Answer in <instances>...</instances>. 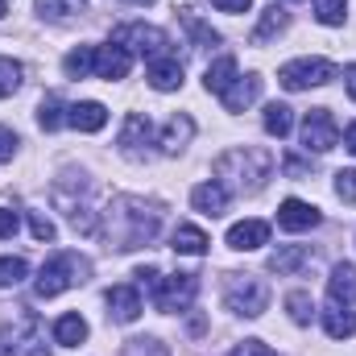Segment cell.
Wrapping results in <instances>:
<instances>
[{
    "mask_svg": "<svg viewBox=\"0 0 356 356\" xmlns=\"http://www.w3.org/2000/svg\"><path fill=\"white\" fill-rule=\"evenodd\" d=\"M116 46H124L129 54H141V58H162L166 54V46H170V38L158 29V25H145V21H129V25H120L116 29V38H112Z\"/></svg>",
    "mask_w": 356,
    "mask_h": 356,
    "instance_id": "obj_6",
    "label": "cell"
},
{
    "mask_svg": "<svg viewBox=\"0 0 356 356\" xmlns=\"http://www.w3.org/2000/svg\"><path fill=\"white\" fill-rule=\"evenodd\" d=\"M182 21H186V29H191V38H195L199 46H220V33H216L211 25H203V21L195 17V8H182Z\"/></svg>",
    "mask_w": 356,
    "mask_h": 356,
    "instance_id": "obj_33",
    "label": "cell"
},
{
    "mask_svg": "<svg viewBox=\"0 0 356 356\" xmlns=\"http://www.w3.org/2000/svg\"><path fill=\"white\" fill-rule=\"evenodd\" d=\"M63 112H67V108H63V99H58V95H46V99L38 104V124H42L46 133H54V129L67 120Z\"/></svg>",
    "mask_w": 356,
    "mask_h": 356,
    "instance_id": "obj_30",
    "label": "cell"
},
{
    "mask_svg": "<svg viewBox=\"0 0 356 356\" xmlns=\"http://www.w3.org/2000/svg\"><path fill=\"white\" fill-rule=\"evenodd\" d=\"M0 356H46V336L33 315H21L0 327Z\"/></svg>",
    "mask_w": 356,
    "mask_h": 356,
    "instance_id": "obj_5",
    "label": "cell"
},
{
    "mask_svg": "<svg viewBox=\"0 0 356 356\" xmlns=\"http://www.w3.org/2000/svg\"><path fill=\"white\" fill-rule=\"evenodd\" d=\"M228 199H232V195H228L216 178H211V182H199V186L191 191V207H195V211H203V216H211V220L228 211Z\"/></svg>",
    "mask_w": 356,
    "mask_h": 356,
    "instance_id": "obj_15",
    "label": "cell"
},
{
    "mask_svg": "<svg viewBox=\"0 0 356 356\" xmlns=\"http://www.w3.org/2000/svg\"><path fill=\"white\" fill-rule=\"evenodd\" d=\"M17 145H21V141H17V133L0 124V162H13V154H17Z\"/></svg>",
    "mask_w": 356,
    "mask_h": 356,
    "instance_id": "obj_39",
    "label": "cell"
},
{
    "mask_svg": "<svg viewBox=\"0 0 356 356\" xmlns=\"http://www.w3.org/2000/svg\"><path fill=\"white\" fill-rule=\"evenodd\" d=\"M129 67H133V54H129L124 46H116V42L95 46V79L116 83V79H124V75H129Z\"/></svg>",
    "mask_w": 356,
    "mask_h": 356,
    "instance_id": "obj_11",
    "label": "cell"
},
{
    "mask_svg": "<svg viewBox=\"0 0 356 356\" xmlns=\"http://www.w3.org/2000/svg\"><path fill=\"white\" fill-rule=\"evenodd\" d=\"M191 137H195V120L178 112V116H170V120H166V129H162L158 145H162V154H170V158H175V154H182V149L191 145Z\"/></svg>",
    "mask_w": 356,
    "mask_h": 356,
    "instance_id": "obj_18",
    "label": "cell"
},
{
    "mask_svg": "<svg viewBox=\"0 0 356 356\" xmlns=\"http://www.w3.org/2000/svg\"><path fill=\"white\" fill-rule=\"evenodd\" d=\"M0 17H4V0H0Z\"/></svg>",
    "mask_w": 356,
    "mask_h": 356,
    "instance_id": "obj_45",
    "label": "cell"
},
{
    "mask_svg": "<svg viewBox=\"0 0 356 356\" xmlns=\"http://www.w3.org/2000/svg\"><path fill=\"white\" fill-rule=\"evenodd\" d=\"M25 273H29L25 257H0V290L21 286V282H25Z\"/></svg>",
    "mask_w": 356,
    "mask_h": 356,
    "instance_id": "obj_35",
    "label": "cell"
},
{
    "mask_svg": "<svg viewBox=\"0 0 356 356\" xmlns=\"http://www.w3.org/2000/svg\"><path fill=\"white\" fill-rule=\"evenodd\" d=\"M286 25H290V13H286L282 4H269L266 13H261V21H257V29H253V42H269V38H277Z\"/></svg>",
    "mask_w": 356,
    "mask_h": 356,
    "instance_id": "obj_26",
    "label": "cell"
},
{
    "mask_svg": "<svg viewBox=\"0 0 356 356\" xmlns=\"http://www.w3.org/2000/svg\"><path fill=\"white\" fill-rule=\"evenodd\" d=\"M116 145H120V154L129 158V162H145L154 149V129H149V120L141 116V112H129L124 116V124H120V137H116Z\"/></svg>",
    "mask_w": 356,
    "mask_h": 356,
    "instance_id": "obj_10",
    "label": "cell"
},
{
    "mask_svg": "<svg viewBox=\"0 0 356 356\" xmlns=\"http://www.w3.org/2000/svg\"><path fill=\"white\" fill-rule=\"evenodd\" d=\"M290 129H294V112L286 104H269L266 108V133L282 141V137H290Z\"/></svg>",
    "mask_w": 356,
    "mask_h": 356,
    "instance_id": "obj_29",
    "label": "cell"
},
{
    "mask_svg": "<svg viewBox=\"0 0 356 356\" xmlns=\"http://www.w3.org/2000/svg\"><path fill=\"white\" fill-rule=\"evenodd\" d=\"M336 195L344 203H356V170H340L336 175Z\"/></svg>",
    "mask_w": 356,
    "mask_h": 356,
    "instance_id": "obj_38",
    "label": "cell"
},
{
    "mask_svg": "<svg viewBox=\"0 0 356 356\" xmlns=\"http://www.w3.org/2000/svg\"><path fill=\"white\" fill-rule=\"evenodd\" d=\"M124 356H170V353H166L162 340L145 336V340H129V344H124Z\"/></svg>",
    "mask_w": 356,
    "mask_h": 356,
    "instance_id": "obj_36",
    "label": "cell"
},
{
    "mask_svg": "<svg viewBox=\"0 0 356 356\" xmlns=\"http://www.w3.org/2000/svg\"><path fill=\"white\" fill-rule=\"evenodd\" d=\"M241 71H236V58L232 54H220L211 67H207V75H203V88L211 91V95H224V91L232 88V79H236Z\"/></svg>",
    "mask_w": 356,
    "mask_h": 356,
    "instance_id": "obj_22",
    "label": "cell"
},
{
    "mask_svg": "<svg viewBox=\"0 0 356 356\" xmlns=\"http://www.w3.org/2000/svg\"><path fill=\"white\" fill-rule=\"evenodd\" d=\"M83 340H88V319H83V315H63V319H54V344L75 348V344H83Z\"/></svg>",
    "mask_w": 356,
    "mask_h": 356,
    "instance_id": "obj_25",
    "label": "cell"
},
{
    "mask_svg": "<svg viewBox=\"0 0 356 356\" xmlns=\"http://www.w3.org/2000/svg\"><path fill=\"white\" fill-rule=\"evenodd\" d=\"M224 307L241 319H257L269 307V286L253 273H228L224 282Z\"/></svg>",
    "mask_w": 356,
    "mask_h": 356,
    "instance_id": "obj_4",
    "label": "cell"
},
{
    "mask_svg": "<svg viewBox=\"0 0 356 356\" xmlns=\"http://www.w3.org/2000/svg\"><path fill=\"white\" fill-rule=\"evenodd\" d=\"M336 141H340L336 116H332L327 108H311V112L302 116V145H307L311 154H327V149H336Z\"/></svg>",
    "mask_w": 356,
    "mask_h": 356,
    "instance_id": "obj_9",
    "label": "cell"
},
{
    "mask_svg": "<svg viewBox=\"0 0 356 356\" xmlns=\"http://www.w3.org/2000/svg\"><path fill=\"white\" fill-rule=\"evenodd\" d=\"M273 178V154L257 145H236L216 158V182L228 195H257Z\"/></svg>",
    "mask_w": 356,
    "mask_h": 356,
    "instance_id": "obj_2",
    "label": "cell"
},
{
    "mask_svg": "<svg viewBox=\"0 0 356 356\" xmlns=\"http://www.w3.org/2000/svg\"><path fill=\"white\" fill-rule=\"evenodd\" d=\"M21 79H25L21 63H17V58H4V54H0V99H8L13 91L21 88Z\"/></svg>",
    "mask_w": 356,
    "mask_h": 356,
    "instance_id": "obj_32",
    "label": "cell"
},
{
    "mask_svg": "<svg viewBox=\"0 0 356 356\" xmlns=\"http://www.w3.org/2000/svg\"><path fill=\"white\" fill-rule=\"evenodd\" d=\"M327 294H332V302H340V307H353L356 302V266L353 261H340V266L332 269Z\"/></svg>",
    "mask_w": 356,
    "mask_h": 356,
    "instance_id": "obj_19",
    "label": "cell"
},
{
    "mask_svg": "<svg viewBox=\"0 0 356 356\" xmlns=\"http://www.w3.org/2000/svg\"><path fill=\"white\" fill-rule=\"evenodd\" d=\"M344 88H348V95L356 99V67H348V75H344Z\"/></svg>",
    "mask_w": 356,
    "mask_h": 356,
    "instance_id": "obj_44",
    "label": "cell"
},
{
    "mask_svg": "<svg viewBox=\"0 0 356 356\" xmlns=\"http://www.w3.org/2000/svg\"><path fill=\"white\" fill-rule=\"evenodd\" d=\"M149 294H154V307H158V311L175 315V311H186V307L195 302V294H199V277H195V273H170V277L158 273V282H154Z\"/></svg>",
    "mask_w": 356,
    "mask_h": 356,
    "instance_id": "obj_7",
    "label": "cell"
},
{
    "mask_svg": "<svg viewBox=\"0 0 356 356\" xmlns=\"http://www.w3.org/2000/svg\"><path fill=\"white\" fill-rule=\"evenodd\" d=\"M286 311H290V319L302 327V323H311L315 302H311V294H307V290H290V294H286Z\"/></svg>",
    "mask_w": 356,
    "mask_h": 356,
    "instance_id": "obj_31",
    "label": "cell"
},
{
    "mask_svg": "<svg viewBox=\"0 0 356 356\" xmlns=\"http://www.w3.org/2000/svg\"><path fill=\"white\" fill-rule=\"evenodd\" d=\"M137 4H154V0H137Z\"/></svg>",
    "mask_w": 356,
    "mask_h": 356,
    "instance_id": "obj_46",
    "label": "cell"
},
{
    "mask_svg": "<svg viewBox=\"0 0 356 356\" xmlns=\"http://www.w3.org/2000/svg\"><path fill=\"white\" fill-rule=\"evenodd\" d=\"M67 124L79 129V133H99V129L108 124V108L95 104V99H79V104L67 108Z\"/></svg>",
    "mask_w": 356,
    "mask_h": 356,
    "instance_id": "obj_17",
    "label": "cell"
},
{
    "mask_svg": "<svg viewBox=\"0 0 356 356\" xmlns=\"http://www.w3.org/2000/svg\"><path fill=\"white\" fill-rule=\"evenodd\" d=\"M311 261H315L311 245H282V249L269 257V269H273V273H298V269L311 266Z\"/></svg>",
    "mask_w": 356,
    "mask_h": 356,
    "instance_id": "obj_21",
    "label": "cell"
},
{
    "mask_svg": "<svg viewBox=\"0 0 356 356\" xmlns=\"http://www.w3.org/2000/svg\"><path fill=\"white\" fill-rule=\"evenodd\" d=\"M257 95H261V75H253V71H249V75H236V79H232V88L224 91L220 99H224V108H228V112H245L249 104H257Z\"/></svg>",
    "mask_w": 356,
    "mask_h": 356,
    "instance_id": "obj_16",
    "label": "cell"
},
{
    "mask_svg": "<svg viewBox=\"0 0 356 356\" xmlns=\"http://www.w3.org/2000/svg\"><path fill=\"white\" fill-rule=\"evenodd\" d=\"M323 327H327V336H332V340H348V336H356V311H353V307L332 302V307L323 311Z\"/></svg>",
    "mask_w": 356,
    "mask_h": 356,
    "instance_id": "obj_24",
    "label": "cell"
},
{
    "mask_svg": "<svg viewBox=\"0 0 356 356\" xmlns=\"http://www.w3.org/2000/svg\"><path fill=\"white\" fill-rule=\"evenodd\" d=\"M315 17H319V25H344L348 0H315Z\"/></svg>",
    "mask_w": 356,
    "mask_h": 356,
    "instance_id": "obj_34",
    "label": "cell"
},
{
    "mask_svg": "<svg viewBox=\"0 0 356 356\" xmlns=\"http://www.w3.org/2000/svg\"><path fill=\"white\" fill-rule=\"evenodd\" d=\"M88 273H91V266L79 257V253H54L46 266L38 269L33 290H38V298H54V294H63V290L88 282Z\"/></svg>",
    "mask_w": 356,
    "mask_h": 356,
    "instance_id": "obj_3",
    "label": "cell"
},
{
    "mask_svg": "<svg viewBox=\"0 0 356 356\" xmlns=\"http://www.w3.org/2000/svg\"><path fill=\"white\" fill-rule=\"evenodd\" d=\"M170 245H175V253H182V257H203L211 241H207V232H203V228H195V224H178Z\"/></svg>",
    "mask_w": 356,
    "mask_h": 356,
    "instance_id": "obj_23",
    "label": "cell"
},
{
    "mask_svg": "<svg viewBox=\"0 0 356 356\" xmlns=\"http://www.w3.org/2000/svg\"><path fill=\"white\" fill-rule=\"evenodd\" d=\"M63 71H67V79H88V75H95V46L71 50V54L63 58Z\"/></svg>",
    "mask_w": 356,
    "mask_h": 356,
    "instance_id": "obj_27",
    "label": "cell"
},
{
    "mask_svg": "<svg viewBox=\"0 0 356 356\" xmlns=\"http://www.w3.org/2000/svg\"><path fill=\"white\" fill-rule=\"evenodd\" d=\"M33 8L42 21H67V17L83 13V0H33Z\"/></svg>",
    "mask_w": 356,
    "mask_h": 356,
    "instance_id": "obj_28",
    "label": "cell"
},
{
    "mask_svg": "<svg viewBox=\"0 0 356 356\" xmlns=\"http://www.w3.org/2000/svg\"><path fill=\"white\" fill-rule=\"evenodd\" d=\"M17 228H21V220H17V211H8V207H0V241H8V236H17Z\"/></svg>",
    "mask_w": 356,
    "mask_h": 356,
    "instance_id": "obj_40",
    "label": "cell"
},
{
    "mask_svg": "<svg viewBox=\"0 0 356 356\" xmlns=\"http://www.w3.org/2000/svg\"><path fill=\"white\" fill-rule=\"evenodd\" d=\"M149 88L154 91H178L182 88V63L170 58V54L154 58V63H149Z\"/></svg>",
    "mask_w": 356,
    "mask_h": 356,
    "instance_id": "obj_20",
    "label": "cell"
},
{
    "mask_svg": "<svg viewBox=\"0 0 356 356\" xmlns=\"http://www.w3.org/2000/svg\"><path fill=\"white\" fill-rule=\"evenodd\" d=\"M141 311H145V302H141L137 286H112L108 290V319L112 323H137Z\"/></svg>",
    "mask_w": 356,
    "mask_h": 356,
    "instance_id": "obj_12",
    "label": "cell"
},
{
    "mask_svg": "<svg viewBox=\"0 0 356 356\" xmlns=\"http://www.w3.org/2000/svg\"><path fill=\"white\" fill-rule=\"evenodd\" d=\"M104 236L116 253H133L141 245H149L162 228V207L141 199V195H116L104 207Z\"/></svg>",
    "mask_w": 356,
    "mask_h": 356,
    "instance_id": "obj_1",
    "label": "cell"
},
{
    "mask_svg": "<svg viewBox=\"0 0 356 356\" xmlns=\"http://www.w3.org/2000/svg\"><path fill=\"white\" fill-rule=\"evenodd\" d=\"M336 79V67L327 58H294L277 71V83L286 91H307V88H323Z\"/></svg>",
    "mask_w": 356,
    "mask_h": 356,
    "instance_id": "obj_8",
    "label": "cell"
},
{
    "mask_svg": "<svg viewBox=\"0 0 356 356\" xmlns=\"http://www.w3.org/2000/svg\"><path fill=\"white\" fill-rule=\"evenodd\" d=\"M319 220H323L319 207H315V203H302V199H286V203L277 207V224H282L286 232H311Z\"/></svg>",
    "mask_w": 356,
    "mask_h": 356,
    "instance_id": "obj_13",
    "label": "cell"
},
{
    "mask_svg": "<svg viewBox=\"0 0 356 356\" xmlns=\"http://www.w3.org/2000/svg\"><path fill=\"white\" fill-rule=\"evenodd\" d=\"M220 13H249L253 8V0H211Z\"/></svg>",
    "mask_w": 356,
    "mask_h": 356,
    "instance_id": "obj_42",
    "label": "cell"
},
{
    "mask_svg": "<svg viewBox=\"0 0 356 356\" xmlns=\"http://www.w3.org/2000/svg\"><path fill=\"white\" fill-rule=\"evenodd\" d=\"M232 356H273V353H269L261 340H245V344H236V348H232Z\"/></svg>",
    "mask_w": 356,
    "mask_h": 356,
    "instance_id": "obj_41",
    "label": "cell"
},
{
    "mask_svg": "<svg viewBox=\"0 0 356 356\" xmlns=\"http://www.w3.org/2000/svg\"><path fill=\"white\" fill-rule=\"evenodd\" d=\"M344 145H348V154H356V120L344 129Z\"/></svg>",
    "mask_w": 356,
    "mask_h": 356,
    "instance_id": "obj_43",
    "label": "cell"
},
{
    "mask_svg": "<svg viewBox=\"0 0 356 356\" xmlns=\"http://www.w3.org/2000/svg\"><path fill=\"white\" fill-rule=\"evenodd\" d=\"M228 245H232L236 253L261 249V245H269V224L266 220H241V224H232V228H228Z\"/></svg>",
    "mask_w": 356,
    "mask_h": 356,
    "instance_id": "obj_14",
    "label": "cell"
},
{
    "mask_svg": "<svg viewBox=\"0 0 356 356\" xmlns=\"http://www.w3.org/2000/svg\"><path fill=\"white\" fill-rule=\"evenodd\" d=\"M29 232H33L38 241H54V224H50V216H42V211H29Z\"/></svg>",
    "mask_w": 356,
    "mask_h": 356,
    "instance_id": "obj_37",
    "label": "cell"
}]
</instances>
